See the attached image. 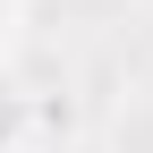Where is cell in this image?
I'll return each instance as SVG.
<instances>
[{
	"label": "cell",
	"mask_w": 153,
	"mask_h": 153,
	"mask_svg": "<svg viewBox=\"0 0 153 153\" xmlns=\"http://www.w3.org/2000/svg\"><path fill=\"white\" fill-rule=\"evenodd\" d=\"M0 119H9V111H0Z\"/></svg>",
	"instance_id": "cell-1"
}]
</instances>
